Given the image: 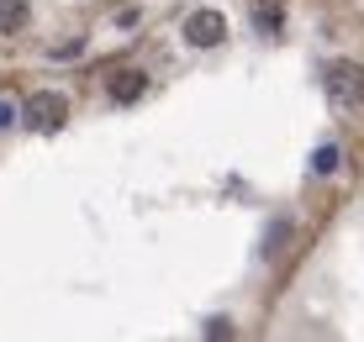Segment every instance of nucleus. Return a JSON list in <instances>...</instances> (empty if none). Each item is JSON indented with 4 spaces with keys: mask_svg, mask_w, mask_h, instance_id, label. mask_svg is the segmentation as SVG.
Instances as JSON below:
<instances>
[{
    "mask_svg": "<svg viewBox=\"0 0 364 342\" xmlns=\"http://www.w3.org/2000/svg\"><path fill=\"white\" fill-rule=\"evenodd\" d=\"M27 0H0V37H11V32H21L27 27Z\"/></svg>",
    "mask_w": 364,
    "mask_h": 342,
    "instance_id": "6",
    "label": "nucleus"
},
{
    "mask_svg": "<svg viewBox=\"0 0 364 342\" xmlns=\"http://www.w3.org/2000/svg\"><path fill=\"white\" fill-rule=\"evenodd\" d=\"M21 116H27L32 132H58V126L69 121V100L58 95V90H37V95L27 100V111H21Z\"/></svg>",
    "mask_w": 364,
    "mask_h": 342,
    "instance_id": "2",
    "label": "nucleus"
},
{
    "mask_svg": "<svg viewBox=\"0 0 364 342\" xmlns=\"http://www.w3.org/2000/svg\"><path fill=\"white\" fill-rule=\"evenodd\" d=\"M206 337H232V321H228V316H211V321H206Z\"/></svg>",
    "mask_w": 364,
    "mask_h": 342,
    "instance_id": "8",
    "label": "nucleus"
},
{
    "mask_svg": "<svg viewBox=\"0 0 364 342\" xmlns=\"http://www.w3.org/2000/svg\"><path fill=\"white\" fill-rule=\"evenodd\" d=\"M338 163H343V153H338L333 143H322L317 153H311V174H338Z\"/></svg>",
    "mask_w": 364,
    "mask_h": 342,
    "instance_id": "7",
    "label": "nucleus"
},
{
    "mask_svg": "<svg viewBox=\"0 0 364 342\" xmlns=\"http://www.w3.org/2000/svg\"><path fill=\"white\" fill-rule=\"evenodd\" d=\"M16 121V106H11V100H0V126H11Z\"/></svg>",
    "mask_w": 364,
    "mask_h": 342,
    "instance_id": "9",
    "label": "nucleus"
},
{
    "mask_svg": "<svg viewBox=\"0 0 364 342\" xmlns=\"http://www.w3.org/2000/svg\"><path fill=\"white\" fill-rule=\"evenodd\" d=\"M148 90V74L143 69H122V74H111V100L117 106H132L137 95Z\"/></svg>",
    "mask_w": 364,
    "mask_h": 342,
    "instance_id": "4",
    "label": "nucleus"
},
{
    "mask_svg": "<svg viewBox=\"0 0 364 342\" xmlns=\"http://www.w3.org/2000/svg\"><path fill=\"white\" fill-rule=\"evenodd\" d=\"M222 37H228V16H222V11H191V16H185V43L191 48H217Z\"/></svg>",
    "mask_w": 364,
    "mask_h": 342,
    "instance_id": "3",
    "label": "nucleus"
},
{
    "mask_svg": "<svg viewBox=\"0 0 364 342\" xmlns=\"http://www.w3.org/2000/svg\"><path fill=\"white\" fill-rule=\"evenodd\" d=\"M254 27L264 37H280L285 27V0H254Z\"/></svg>",
    "mask_w": 364,
    "mask_h": 342,
    "instance_id": "5",
    "label": "nucleus"
},
{
    "mask_svg": "<svg viewBox=\"0 0 364 342\" xmlns=\"http://www.w3.org/2000/svg\"><path fill=\"white\" fill-rule=\"evenodd\" d=\"M322 90H328L333 106H359V100H364V63H354V58L328 63V74H322Z\"/></svg>",
    "mask_w": 364,
    "mask_h": 342,
    "instance_id": "1",
    "label": "nucleus"
}]
</instances>
